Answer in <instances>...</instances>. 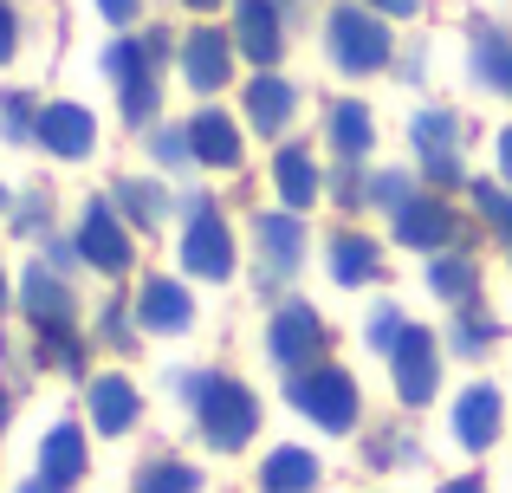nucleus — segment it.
Segmentation results:
<instances>
[{
  "instance_id": "79ce46f5",
  "label": "nucleus",
  "mask_w": 512,
  "mask_h": 493,
  "mask_svg": "<svg viewBox=\"0 0 512 493\" xmlns=\"http://www.w3.org/2000/svg\"><path fill=\"white\" fill-rule=\"evenodd\" d=\"M188 7H214V0H188Z\"/></svg>"
},
{
  "instance_id": "c756f323",
  "label": "nucleus",
  "mask_w": 512,
  "mask_h": 493,
  "mask_svg": "<svg viewBox=\"0 0 512 493\" xmlns=\"http://www.w3.org/2000/svg\"><path fill=\"white\" fill-rule=\"evenodd\" d=\"M474 202H480V215H487L493 228H500L506 241H512V195H506V189H493V182H480V189H474Z\"/></svg>"
},
{
  "instance_id": "e433bc0d",
  "label": "nucleus",
  "mask_w": 512,
  "mask_h": 493,
  "mask_svg": "<svg viewBox=\"0 0 512 493\" xmlns=\"http://www.w3.org/2000/svg\"><path fill=\"white\" fill-rule=\"evenodd\" d=\"M500 176L512 182V130H506V137H500Z\"/></svg>"
},
{
  "instance_id": "39448f33",
  "label": "nucleus",
  "mask_w": 512,
  "mask_h": 493,
  "mask_svg": "<svg viewBox=\"0 0 512 493\" xmlns=\"http://www.w3.org/2000/svg\"><path fill=\"white\" fill-rule=\"evenodd\" d=\"M182 260H188L195 279H227L234 273V241H227V221L214 215V208H195V215H188Z\"/></svg>"
},
{
  "instance_id": "ea45409f",
  "label": "nucleus",
  "mask_w": 512,
  "mask_h": 493,
  "mask_svg": "<svg viewBox=\"0 0 512 493\" xmlns=\"http://www.w3.org/2000/svg\"><path fill=\"white\" fill-rule=\"evenodd\" d=\"M0 429H7V390H0Z\"/></svg>"
},
{
  "instance_id": "9b49d317",
  "label": "nucleus",
  "mask_w": 512,
  "mask_h": 493,
  "mask_svg": "<svg viewBox=\"0 0 512 493\" xmlns=\"http://www.w3.org/2000/svg\"><path fill=\"white\" fill-rule=\"evenodd\" d=\"M454 435H461V448H493V435H500V390L493 383H474V390L454 403Z\"/></svg>"
},
{
  "instance_id": "4be33fe9",
  "label": "nucleus",
  "mask_w": 512,
  "mask_h": 493,
  "mask_svg": "<svg viewBox=\"0 0 512 493\" xmlns=\"http://www.w3.org/2000/svg\"><path fill=\"white\" fill-rule=\"evenodd\" d=\"M292 104H299V98H292L286 78H253V85H247V117H253V130H266V137L292 117Z\"/></svg>"
},
{
  "instance_id": "aec40b11",
  "label": "nucleus",
  "mask_w": 512,
  "mask_h": 493,
  "mask_svg": "<svg viewBox=\"0 0 512 493\" xmlns=\"http://www.w3.org/2000/svg\"><path fill=\"white\" fill-rule=\"evenodd\" d=\"M137 318L150 331H182L188 325V292L175 286V279H150V286L137 292Z\"/></svg>"
},
{
  "instance_id": "473e14b6",
  "label": "nucleus",
  "mask_w": 512,
  "mask_h": 493,
  "mask_svg": "<svg viewBox=\"0 0 512 493\" xmlns=\"http://www.w3.org/2000/svg\"><path fill=\"white\" fill-rule=\"evenodd\" d=\"M33 124H39V117L26 111V98H20V91H13V98H0V130H7V137H26Z\"/></svg>"
},
{
  "instance_id": "bb28decb",
  "label": "nucleus",
  "mask_w": 512,
  "mask_h": 493,
  "mask_svg": "<svg viewBox=\"0 0 512 493\" xmlns=\"http://www.w3.org/2000/svg\"><path fill=\"white\" fill-rule=\"evenodd\" d=\"M117 202H124V215L143 221V228H156V221L169 215V195L156 189V182H124V189H117Z\"/></svg>"
},
{
  "instance_id": "4c0bfd02",
  "label": "nucleus",
  "mask_w": 512,
  "mask_h": 493,
  "mask_svg": "<svg viewBox=\"0 0 512 493\" xmlns=\"http://www.w3.org/2000/svg\"><path fill=\"white\" fill-rule=\"evenodd\" d=\"M441 493H487V487H480L474 474H467V481H448V487H441Z\"/></svg>"
},
{
  "instance_id": "6ab92c4d",
  "label": "nucleus",
  "mask_w": 512,
  "mask_h": 493,
  "mask_svg": "<svg viewBox=\"0 0 512 493\" xmlns=\"http://www.w3.org/2000/svg\"><path fill=\"white\" fill-rule=\"evenodd\" d=\"M91 422H98L104 435H124L130 422H137V390H130L124 377H98L91 383Z\"/></svg>"
},
{
  "instance_id": "f8f14e48",
  "label": "nucleus",
  "mask_w": 512,
  "mask_h": 493,
  "mask_svg": "<svg viewBox=\"0 0 512 493\" xmlns=\"http://www.w3.org/2000/svg\"><path fill=\"white\" fill-rule=\"evenodd\" d=\"M273 176H279V202H286V215H305V208L318 202V163H312L305 143H286V150H279Z\"/></svg>"
},
{
  "instance_id": "2eb2a0df",
  "label": "nucleus",
  "mask_w": 512,
  "mask_h": 493,
  "mask_svg": "<svg viewBox=\"0 0 512 493\" xmlns=\"http://www.w3.org/2000/svg\"><path fill=\"white\" fill-rule=\"evenodd\" d=\"M78 474H85V435L72 429V422H59V429L39 442V481L52 487H72Z\"/></svg>"
},
{
  "instance_id": "20e7f679",
  "label": "nucleus",
  "mask_w": 512,
  "mask_h": 493,
  "mask_svg": "<svg viewBox=\"0 0 512 493\" xmlns=\"http://www.w3.org/2000/svg\"><path fill=\"white\" fill-rule=\"evenodd\" d=\"M331 59H338V72H383L389 65V26L370 7H338L331 13Z\"/></svg>"
},
{
  "instance_id": "dca6fc26",
  "label": "nucleus",
  "mask_w": 512,
  "mask_h": 493,
  "mask_svg": "<svg viewBox=\"0 0 512 493\" xmlns=\"http://www.w3.org/2000/svg\"><path fill=\"white\" fill-rule=\"evenodd\" d=\"M188 143H195V156H201L208 169H234V163H240V130L227 124L221 111H201L195 124H188Z\"/></svg>"
},
{
  "instance_id": "a878e982",
  "label": "nucleus",
  "mask_w": 512,
  "mask_h": 493,
  "mask_svg": "<svg viewBox=\"0 0 512 493\" xmlns=\"http://www.w3.org/2000/svg\"><path fill=\"white\" fill-rule=\"evenodd\" d=\"M454 137H461V117H448V111H422L415 117V150L422 156H448Z\"/></svg>"
},
{
  "instance_id": "7ed1b4c3",
  "label": "nucleus",
  "mask_w": 512,
  "mask_h": 493,
  "mask_svg": "<svg viewBox=\"0 0 512 493\" xmlns=\"http://www.w3.org/2000/svg\"><path fill=\"white\" fill-rule=\"evenodd\" d=\"M292 409L312 416L318 429L344 435L350 422H357V383H350L338 364H312L305 377H292Z\"/></svg>"
},
{
  "instance_id": "7c9ffc66",
  "label": "nucleus",
  "mask_w": 512,
  "mask_h": 493,
  "mask_svg": "<svg viewBox=\"0 0 512 493\" xmlns=\"http://www.w3.org/2000/svg\"><path fill=\"white\" fill-rule=\"evenodd\" d=\"M454 344H461V351H487V344H493V318H480V312L467 318L461 312V318H454Z\"/></svg>"
},
{
  "instance_id": "f257e3e1",
  "label": "nucleus",
  "mask_w": 512,
  "mask_h": 493,
  "mask_svg": "<svg viewBox=\"0 0 512 493\" xmlns=\"http://www.w3.org/2000/svg\"><path fill=\"white\" fill-rule=\"evenodd\" d=\"M195 416H201L208 448H247L253 429H260V403H253V390L234 383V377H201L195 383Z\"/></svg>"
},
{
  "instance_id": "72a5a7b5",
  "label": "nucleus",
  "mask_w": 512,
  "mask_h": 493,
  "mask_svg": "<svg viewBox=\"0 0 512 493\" xmlns=\"http://www.w3.org/2000/svg\"><path fill=\"white\" fill-rule=\"evenodd\" d=\"M13 39H20V26H13V7L0 0V59H13Z\"/></svg>"
},
{
  "instance_id": "f704fd0d",
  "label": "nucleus",
  "mask_w": 512,
  "mask_h": 493,
  "mask_svg": "<svg viewBox=\"0 0 512 493\" xmlns=\"http://www.w3.org/2000/svg\"><path fill=\"white\" fill-rule=\"evenodd\" d=\"M104 20H137V0H98Z\"/></svg>"
},
{
  "instance_id": "423d86ee",
  "label": "nucleus",
  "mask_w": 512,
  "mask_h": 493,
  "mask_svg": "<svg viewBox=\"0 0 512 493\" xmlns=\"http://www.w3.org/2000/svg\"><path fill=\"white\" fill-rule=\"evenodd\" d=\"M389 364H396V396H402V403H428V396H435V338H428L422 325L396 331Z\"/></svg>"
},
{
  "instance_id": "37998d69",
  "label": "nucleus",
  "mask_w": 512,
  "mask_h": 493,
  "mask_svg": "<svg viewBox=\"0 0 512 493\" xmlns=\"http://www.w3.org/2000/svg\"><path fill=\"white\" fill-rule=\"evenodd\" d=\"M0 202H7V189H0Z\"/></svg>"
},
{
  "instance_id": "4468645a",
  "label": "nucleus",
  "mask_w": 512,
  "mask_h": 493,
  "mask_svg": "<svg viewBox=\"0 0 512 493\" xmlns=\"http://www.w3.org/2000/svg\"><path fill=\"white\" fill-rule=\"evenodd\" d=\"M182 72H188V85L195 91H221L227 85V39L221 33H188L182 39Z\"/></svg>"
},
{
  "instance_id": "5701e85b",
  "label": "nucleus",
  "mask_w": 512,
  "mask_h": 493,
  "mask_svg": "<svg viewBox=\"0 0 512 493\" xmlns=\"http://www.w3.org/2000/svg\"><path fill=\"white\" fill-rule=\"evenodd\" d=\"M331 150H338L344 163H357V156L370 150V111H363L357 98H350V104H338V111H331Z\"/></svg>"
},
{
  "instance_id": "412c9836",
  "label": "nucleus",
  "mask_w": 512,
  "mask_h": 493,
  "mask_svg": "<svg viewBox=\"0 0 512 493\" xmlns=\"http://www.w3.org/2000/svg\"><path fill=\"white\" fill-rule=\"evenodd\" d=\"M260 247H266V266H273V273H292L299 253H305L299 215H260Z\"/></svg>"
},
{
  "instance_id": "2f4dec72",
  "label": "nucleus",
  "mask_w": 512,
  "mask_h": 493,
  "mask_svg": "<svg viewBox=\"0 0 512 493\" xmlns=\"http://www.w3.org/2000/svg\"><path fill=\"white\" fill-rule=\"evenodd\" d=\"M370 202H376V208H402V202H415V195H409V176H396V169H389V176H376V182H370Z\"/></svg>"
},
{
  "instance_id": "1a4fd4ad",
  "label": "nucleus",
  "mask_w": 512,
  "mask_h": 493,
  "mask_svg": "<svg viewBox=\"0 0 512 493\" xmlns=\"http://www.w3.org/2000/svg\"><path fill=\"white\" fill-rule=\"evenodd\" d=\"M33 137L46 143L52 156H85L91 143H98V124H91L85 104H46L39 124H33Z\"/></svg>"
},
{
  "instance_id": "b1692460",
  "label": "nucleus",
  "mask_w": 512,
  "mask_h": 493,
  "mask_svg": "<svg viewBox=\"0 0 512 493\" xmlns=\"http://www.w3.org/2000/svg\"><path fill=\"white\" fill-rule=\"evenodd\" d=\"M331 273H338V286H357V279L376 273V247L357 241V234H344L338 247H331Z\"/></svg>"
},
{
  "instance_id": "a19ab883",
  "label": "nucleus",
  "mask_w": 512,
  "mask_h": 493,
  "mask_svg": "<svg viewBox=\"0 0 512 493\" xmlns=\"http://www.w3.org/2000/svg\"><path fill=\"white\" fill-rule=\"evenodd\" d=\"M0 305H7V273H0Z\"/></svg>"
},
{
  "instance_id": "f03ea898",
  "label": "nucleus",
  "mask_w": 512,
  "mask_h": 493,
  "mask_svg": "<svg viewBox=\"0 0 512 493\" xmlns=\"http://www.w3.org/2000/svg\"><path fill=\"white\" fill-rule=\"evenodd\" d=\"M163 52H169L163 33H150V39H117V46L104 52V78L117 85L130 124H143V117L156 111V65H163Z\"/></svg>"
},
{
  "instance_id": "c9c22d12",
  "label": "nucleus",
  "mask_w": 512,
  "mask_h": 493,
  "mask_svg": "<svg viewBox=\"0 0 512 493\" xmlns=\"http://www.w3.org/2000/svg\"><path fill=\"white\" fill-rule=\"evenodd\" d=\"M370 13H415V0H363Z\"/></svg>"
},
{
  "instance_id": "6e6552de",
  "label": "nucleus",
  "mask_w": 512,
  "mask_h": 493,
  "mask_svg": "<svg viewBox=\"0 0 512 493\" xmlns=\"http://www.w3.org/2000/svg\"><path fill=\"white\" fill-rule=\"evenodd\" d=\"M318 338H325V331H318V312H312V305H279L273 325H266V351H273V364H286V370L312 364Z\"/></svg>"
},
{
  "instance_id": "ddd939ff",
  "label": "nucleus",
  "mask_w": 512,
  "mask_h": 493,
  "mask_svg": "<svg viewBox=\"0 0 512 493\" xmlns=\"http://www.w3.org/2000/svg\"><path fill=\"white\" fill-rule=\"evenodd\" d=\"M234 39H240V52H247V59L273 65L279 59V7H273V0H240Z\"/></svg>"
},
{
  "instance_id": "393cba45",
  "label": "nucleus",
  "mask_w": 512,
  "mask_h": 493,
  "mask_svg": "<svg viewBox=\"0 0 512 493\" xmlns=\"http://www.w3.org/2000/svg\"><path fill=\"white\" fill-rule=\"evenodd\" d=\"M137 493H201V474L188 461H156L137 474Z\"/></svg>"
},
{
  "instance_id": "c85d7f7f",
  "label": "nucleus",
  "mask_w": 512,
  "mask_h": 493,
  "mask_svg": "<svg viewBox=\"0 0 512 493\" xmlns=\"http://www.w3.org/2000/svg\"><path fill=\"white\" fill-rule=\"evenodd\" d=\"M435 292H448V299H467L474 292V266H467V253H454V260H435Z\"/></svg>"
},
{
  "instance_id": "9d476101",
  "label": "nucleus",
  "mask_w": 512,
  "mask_h": 493,
  "mask_svg": "<svg viewBox=\"0 0 512 493\" xmlns=\"http://www.w3.org/2000/svg\"><path fill=\"white\" fill-rule=\"evenodd\" d=\"M396 241L415 247V253H435V247L454 241V215L441 202H428V195H415V202L396 208Z\"/></svg>"
},
{
  "instance_id": "58836bf2",
  "label": "nucleus",
  "mask_w": 512,
  "mask_h": 493,
  "mask_svg": "<svg viewBox=\"0 0 512 493\" xmlns=\"http://www.w3.org/2000/svg\"><path fill=\"white\" fill-rule=\"evenodd\" d=\"M20 493H65V487H52V481H26Z\"/></svg>"
},
{
  "instance_id": "cd10ccee",
  "label": "nucleus",
  "mask_w": 512,
  "mask_h": 493,
  "mask_svg": "<svg viewBox=\"0 0 512 493\" xmlns=\"http://www.w3.org/2000/svg\"><path fill=\"white\" fill-rule=\"evenodd\" d=\"M474 72L512 98V46H506V39H480V46H474Z\"/></svg>"
},
{
  "instance_id": "a211bd4d",
  "label": "nucleus",
  "mask_w": 512,
  "mask_h": 493,
  "mask_svg": "<svg viewBox=\"0 0 512 493\" xmlns=\"http://www.w3.org/2000/svg\"><path fill=\"white\" fill-rule=\"evenodd\" d=\"M26 312L46 331H65L72 325V292H65V279H52L46 266H33V273H26Z\"/></svg>"
},
{
  "instance_id": "f3484780",
  "label": "nucleus",
  "mask_w": 512,
  "mask_h": 493,
  "mask_svg": "<svg viewBox=\"0 0 512 493\" xmlns=\"http://www.w3.org/2000/svg\"><path fill=\"white\" fill-rule=\"evenodd\" d=\"M318 461L305 448H273V461H260V493H312Z\"/></svg>"
},
{
  "instance_id": "0eeeda50",
  "label": "nucleus",
  "mask_w": 512,
  "mask_h": 493,
  "mask_svg": "<svg viewBox=\"0 0 512 493\" xmlns=\"http://www.w3.org/2000/svg\"><path fill=\"white\" fill-rule=\"evenodd\" d=\"M78 253H85L98 273H124V266H130V234H124V221H117V208H111V202H91V208H85Z\"/></svg>"
}]
</instances>
